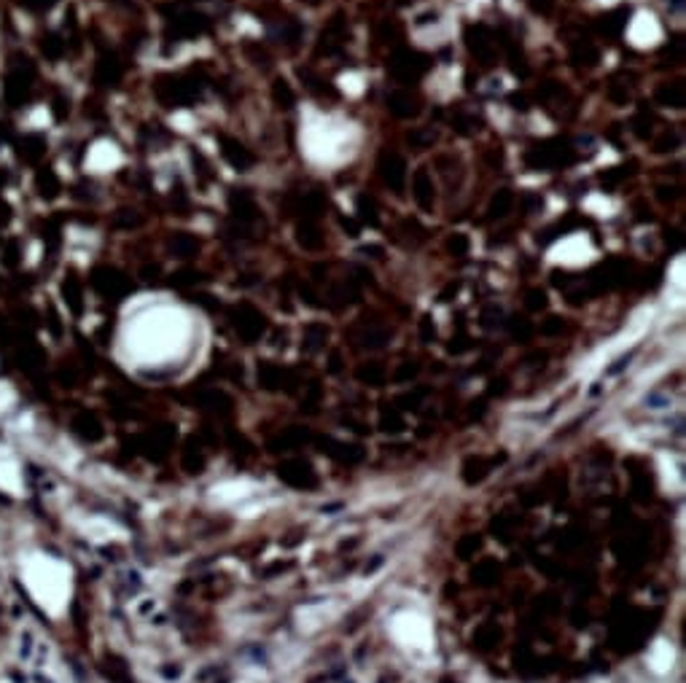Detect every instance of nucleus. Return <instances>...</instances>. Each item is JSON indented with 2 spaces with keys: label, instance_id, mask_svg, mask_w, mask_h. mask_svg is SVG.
I'll use <instances>...</instances> for the list:
<instances>
[{
  "label": "nucleus",
  "instance_id": "12",
  "mask_svg": "<svg viewBox=\"0 0 686 683\" xmlns=\"http://www.w3.org/2000/svg\"><path fill=\"white\" fill-rule=\"evenodd\" d=\"M388 108H390V113L396 116V119H412V116H417L420 113V105L417 100L409 95V92H393L390 97H388Z\"/></svg>",
  "mask_w": 686,
  "mask_h": 683
},
{
  "label": "nucleus",
  "instance_id": "5",
  "mask_svg": "<svg viewBox=\"0 0 686 683\" xmlns=\"http://www.w3.org/2000/svg\"><path fill=\"white\" fill-rule=\"evenodd\" d=\"M377 170H380V178L385 181V186H390L396 194H404V186H406V161H404L401 154L383 151L380 159H377Z\"/></svg>",
  "mask_w": 686,
  "mask_h": 683
},
{
  "label": "nucleus",
  "instance_id": "8",
  "mask_svg": "<svg viewBox=\"0 0 686 683\" xmlns=\"http://www.w3.org/2000/svg\"><path fill=\"white\" fill-rule=\"evenodd\" d=\"M344 40H347V24H344L342 14H337L334 19L323 27L321 40H318V54H323V51L326 54L340 51V46H342Z\"/></svg>",
  "mask_w": 686,
  "mask_h": 683
},
{
  "label": "nucleus",
  "instance_id": "1",
  "mask_svg": "<svg viewBox=\"0 0 686 683\" xmlns=\"http://www.w3.org/2000/svg\"><path fill=\"white\" fill-rule=\"evenodd\" d=\"M576 161V151L571 148V143L563 140V138H552V140H541L536 145L527 148L525 154V164L530 170H544V172H552V170H563L568 164Z\"/></svg>",
  "mask_w": 686,
  "mask_h": 683
},
{
  "label": "nucleus",
  "instance_id": "18",
  "mask_svg": "<svg viewBox=\"0 0 686 683\" xmlns=\"http://www.w3.org/2000/svg\"><path fill=\"white\" fill-rule=\"evenodd\" d=\"M356 207H358V221L363 223V226H380V218H377V210H374V202L369 200L366 194H361L358 197V202H356Z\"/></svg>",
  "mask_w": 686,
  "mask_h": 683
},
{
  "label": "nucleus",
  "instance_id": "30",
  "mask_svg": "<svg viewBox=\"0 0 686 683\" xmlns=\"http://www.w3.org/2000/svg\"><path fill=\"white\" fill-rule=\"evenodd\" d=\"M342 226L350 232V237H358V223H353V221H347V218H342Z\"/></svg>",
  "mask_w": 686,
  "mask_h": 683
},
{
  "label": "nucleus",
  "instance_id": "24",
  "mask_svg": "<svg viewBox=\"0 0 686 683\" xmlns=\"http://www.w3.org/2000/svg\"><path fill=\"white\" fill-rule=\"evenodd\" d=\"M651 124H654V119L651 116H646V108H641V113H638V119H635V135L641 138V140H646L654 129H651Z\"/></svg>",
  "mask_w": 686,
  "mask_h": 683
},
{
  "label": "nucleus",
  "instance_id": "19",
  "mask_svg": "<svg viewBox=\"0 0 686 683\" xmlns=\"http://www.w3.org/2000/svg\"><path fill=\"white\" fill-rule=\"evenodd\" d=\"M635 164L630 161V164H616V167H611V170H605L603 175H600V181H603V186H608V188H614L616 183H622L625 178H630L635 170H632Z\"/></svg>",
  "mask_w": 686,
  "mask_h": 683
},
{
  "label": "nucleus",
  "instance_id": "23",
  "mask_svg": "<svg viewBox=\"0 0 686 683\" xmlns=\"http://www.w3.org/2000/svg\"><path fill=\"white\" fill-rule=\"evenodd\" d=\"M678 143H681V138H678V132H665L660 140L654 143V151L657 154H665V151H676L678 148Z\"/></svg>",
  "mask_w": 686,
  "mask_h": 683
},
{
  "label": "nucleus",
  "instance_id": "13",
  "mask_svg": "<svg viewBox=\"0 0 686 683\" xmlns=\"http://www.w3.org/2000/svg\"><path fill=\"white\" fill-rule=\"evenodd\" d=\"M514 207V194L509 188H498L493 194V200L487 204V221H498V218H506Z\"/></svg>",
  "mask_w": 686,
  "mask_h": 683
},
{
  "label": "nucleus",
  "instance_id": "6",
  "mask_svg": "<svg viewBox=\"0 0 686 683\" xmlns=\"http://www.w3.org/2000/svg\"><path fill=\"white\" fill-rule=\"evenodd\" d=\"M285 210L288 213H299L302 221H315L326 210V197L318 191H307V194H294L285 200Z\"/></svg>",
  "mask_w": 686,
  "mask_h": 683
},
{
  "label": "nucleus",
  "instance_id": "26",
  "mask_svg": "<svg viewBox=\"0 0 686 683\" xmlns=\"http://www.w3.org/2000/svg\"><path fill=\"white\" fill-rule=\"evenodd\" d=\"M527 6L533 14H541V17H549L555 11V0H527Z\"/></svg>",
  "mask_w": 686,
  "mask_h": 683
},
{
  "label": "nucleus",
  "instance_id": "16",
  "mask_svg": "<svg viewBox=\"0 0 686 683\" xmlns=\"http://www.w3.org/2000/svg\"><path fill=\"white\" fill-rule=\"evenodd\" d=\"M272 100H275V105H278L280 111H288V108H294V102H296V95H294L291 83H288L285 79H275V81H272Z\"/></svg>",
  "mask_w": 686,
  "mask_h": 683
},
{
  "label": "nucleus",
  "instance_id": "29",
  "mask_svg": "<svg viewBox=\"0 0 686 683\" xmlns=\"http://www.w3.org/2000/svg\"><path fill=\"white\" fill-rule=\"evenodd\" d=\"M527 304H530L533 310H539V307H544V304H546L544 291H530V302H527Z\"/></svg>",
  "mask_w": 686,
  "mask_h": 683
},
{
  "label": "nucleus",
  "instance_id": "3",
  "mask_svg": "<svg viewBox=\"0 0 686 683\" xmlns=\"http://www.w3.org/2000/svg\"><path fill=\"white\" fill-rule=\"evenodd\" d=\"M465 46H468L471 57H477L479 65H484V67L495 65V40H493V33L484 24H468L465 27Z\"/></svg>",
  "mask_w": 686,
  "mask_h": 683
},
{
  "label": "nucleus",
  "instance_id": "10",
  "mask_svg": "<svg viewBox=\"0 0 686 683\" xmlns=\"http://www.w3.org/2000/svg\"><path fill=\"white\" fill-rule=\"evenodd\" d=\"M412 197L415 202L423 207V210H431L433 207V200H436V188H433V178L428 175V170L420 167L412 178Z\"/></svg>",
  "mask_w": 686,
  "mask_h": 683
},
{
  "label": "nucleus",
  "instance_id": "9",
  "mask_svg": "<svg viewBox=\"0 0 686 683\" xmlns=\"http://www.w3.org/2000/svg\"><path fill=\"white\" fill-rule=\"evenodd\" d=\"M630 14H632V11H630L627 6H619V8L603 14L600 19L595 22V27H598V33L605 35V38H619L622 30L627 27V22H630Z\"/></svg>",
  "mask_w": 686,
  "mask_h": 683
},
{
  "label": "nucleus",
  "instance_id": "25",
  "mask_svg": "<svg viewBox=\"0 0 686 683\" xmlns=\"http://www.w3.org/2000/svg\"><path fill=\"white\" fill-rule=\"evenodd\" d=\"M447 250L455 253V256H465V253H468V237H465V234H452V237L447 240Z\"/></svg>",
  "mask_w": 686,
  "mask_h": 683
},
{
  "label": "nucleus",
  "instance_id": "11",
  "mask_svg": "<svg viewBox=\"0 0 686 683\" xmlns=\"http://www.w3.org/2000/svg\"><path fill=\"white\" fill-rule=\"evenodd\" d=\"M654 102L662 108H684L686 105V86L684 81H673V83H662L654 92Z\"/></svg>",
  "mask_w": 686,
  "mask_h": 683
},
{
  "label": "nucleus",
  "instance_id": "14",
  "mask_svg": "<svg viewBox=\"0 0 686 683\" xmlns=\"http://www.w3.org/2000/svg\"><path fill=\"white\" fill-rule=\"evenodd\" d=\"M296 242L304 250H318L323 245V234L315 221H299L296 223Z\"/></svg>",
  "mask_w": 686,
  "mask_h": 683
},
{
  "label": "nucleus",
  "instance_id": "20",
  "mask_svg": "<svg viewBox=\"0 0 686 683\" xmlns=\"http://www.w3.org/2000/svg\"><path fill=\"white\" fill-rule=\"evenodd\" d=\"M299 76L307 81V89H310L312 95H318V97H337V89H334L328 81L315 79V76H310V73H304V70H299Z\"/></svg>",
  "mask_w": 686,
  "mask_h": 683
},
{
  "label": "nucleus",
  "instance_id": "28",
  "mask_svg": "<svg viewBox=\"0 0 686 683\" xmlns=\"http://www.w3.org/2000/svg\"><path fill=\"white\" fill-rule=\"evenodd\" d=\"M175 248L181 250L183 256H189L191 250H197V242L191 240V237H186V234H178V237H175Z\"/></svg>",
  "mask_w": 686,
  "mask_h": 683
},
{
  "label": "nucleus",
  "instance_id": "17",
  "mask_svg": "<svg viewBox=\"0 0 686 683\" xmlns=\"http://www.w3.org/2000/svg\"><path fill=\"white\" fill-rule=\"evenodd\" d=\"M501 46H504L506 54H509V67H511V73H514V76H520V79H525L530 70H527V62H525L523 49H520L517 43H511V40H501Z\"/></svg>",
  "mask_w": 686,
  "mask_h": 683
},
{
  "label": "nucleus",
  "instance_id": "7",
  "mask_svg": "<svg viewBox=\"0 0 686 683\" xmlns=\"http://www.w3.org/2000/svg\"><path fill=\"white\" fill-rule=\"evenodd\" d=\"M218 143H221V156L237 172H248L253 164H256V156L250 154V148H245L240 140H234V138H229V135H218Z\"/></svg>",
  "mask_w": 686,
  "mask_h": 683
},
{
  "label": "nucleus",
  "instance_id": "32",
  "mask_svg": "<svg viewBox=\"0 0 686 683\" xmlns=\"http://www.w3.org/2000/svg\"><path fill=\"white\" fill-rule=\"evenodd\" d=\"M511 105H514L517 111H525V108H527V105H525V97H523V95H514V97H511Z\"/></svg>",
  "mask_w": 686,
  "mask_h": 683
},
{
  "label": "nucleus",
  "instance_id": "4",
  "mask_svg": "<svg viewBox=\"0 0 686 683\" xmlns=\"http://www.w3.org/2000/svg\"><path fill=\"white\" fill-rule=\"evenodd\" d=\"M229 210H232V218L237 221V226H245V229H250L253 223L262 218V210L256 204V197L248 188H232V194H229Z\"/></svg>",
  "mask_w": 686,
  "mask_h": 683
},
{
  "label": "nucleus",
  "instance_id": "34",
  "mask_svg": "<svg viewBox=\"0 0 686 683\" xmlns=\"http://www.w3.org/2000/svg\"><path fill=\"white\" fill-rule=\"evenodd\" d=\"M307 3H310V6H318V3H321V0H307Z\"/></svg>",
  "mask_w": 686,
  "mask_h": 683
},
{
  "label": "nucleus",
  "instance_id": "22",
  "mask_svg": "<svg viewBox=\"0 0 686 683\" xmlns=\"http://www.w3.org/2000/svg\"><path fill=\"white\" fill-rule=\"evenodd\" d=\"M433 140H436V132L433 129H415V132H409V143L415 148H428Z\"/></svg>",
  "mask_w": 686,
  "mask_h": 683
},
{
  "label": "nucleus",
  "instance_id": "15",
  "mask_svg": "<svg viewBox=\"0 0 686 683\" xmlns=\"http://www.w3.org/2000/svg\"><path fill=\"white\" fill-rule=\"evenodd\" d=\"M598 60H600V51H598V46L592 40H573V46H571V62L592 67V65H598Z\"/></svg>",
  "mask_w": 686,
  "mask_h": 683
},
{
  "label": "nucleus",
  "instance_id": "33",
  "mask_svg": "<svg viewBox=\"0 0 686 683\" xmlns=\"http://www.w3.org/2000/svg\"><path fill=\"white\" fill-rule=\"evenodd\" d=\"M670 6H673V11H681L684 8V0H670Z\"/></svg>",
  "mask_w": 686,
  "mask_h": 683
},
{
  "label": "nucleus",
  "instance_id": "31",
  "mask_svg": "<svg viewBox=\"0 0 686 683\" xmlns=\"http://www.w3.org/2000/svg\"><path fill=\"white\" fill-rule=\"evenodd\" d=\"M439 19V14L436 11H428V14H423L420 19H417V24H428V22H436Z\"/></svg>",
  "mask_w": 686,
  "mask_h": 683
},
{
  "label": "nucleus",
  "instance_id": "2",
  "mask_svg": "<svg viewBox=\"0 0 686 683\" xmlns=\"http://www.w3.org/2000/svg\"><path fill=\"white\" fill-rule=\"evenodd\" d=\"M431 57L423 54V51H412V49H399L390 54V62H388V70L390 76L401 83H415L420 81L431 70Z\"/></svg>",
  "mask_w": 686,
  "mask_h": 683
},
{
  "label": "nucleus",
  "instance_id": "21",
  "mask_svg": "<svg viewBox=\"0 0 686 683\" xmlns=\"http://www.w3.org/2000/svg\"><path fill=\"white\" fill-rule=\"evenodd\" d=\"M579 223H582V221H579L576 216H568L565 221H557V223H555V226H549V229H546V232H544L546 237H539V240H541V242H544V245H546V242H552V240H555V237H565V234H568L571 229H576Z\"/></svg>",
  "mask_w": 686,
  "mask_h": 683
},
{
  "label": "nucleus",
  "instance_id": "27",
  "mask_svg": "<svg viewBox=\"0 0 686 683\" xmlns=\"http://www.w3.org/2000/svg\"><path fill=\"white\" fill-rule=\"evenodd\" d=\"M608 97L616 102V105H627V100H630V92H627V89H622L619 83H611V89H608Z\"/></svg>",
  "mask_w": 686,
  "mask_h": 683
}]
</instances>
